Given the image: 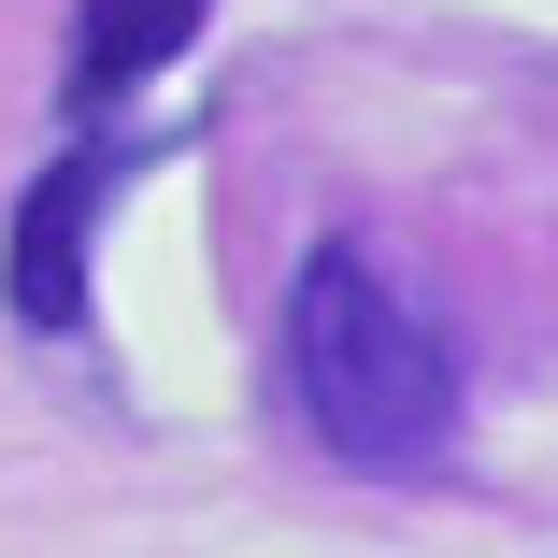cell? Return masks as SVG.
<instances>
[{
	"instance_id": "obj_2",
	"label": "cell",
	"mask_w": 558,
	"mask_h": 558,
	"mask_svg": "<svg viewBox=\"0 0 558 558\" xmlns=\"http://www.w3.org/2000/svg\"><path fill=\"white\" fill-rule=\"evenodd\" d=\"M116 186H130L116 144H72V158H44L15 186V215H0V315H15V329H44V344L86 329V258H100Z\"/></svg>"
},
{
	"instance_id": "obj_3",
	"label": "cell",
	"mask_w": 558,
	"mask_h": 558,
	"mask_svg": "<svg viewBox=\"0 0 558 558\" xmlns=\"http://www.w3.org/2000/svg\"><path fill=\"white\" fill-rule=\"evenodd\" d=\"M215 29V0H72V58H58V100L100 130L130 116L158 72H186V44Z\"/></svg>"
},
{
	"instance_id": "obj_1",
	"label": "cell",
	"mask_w": 558,
	"mask_h": 558,
	"mask_svg": "<svg viewBox=\"0 0 558 558\" xmlns=\"http://www.w3.org/2000/svg\"><path fill=\"white\" fill-rule=\"evenodd\" d=\"M287 387L344 473H429L459 444V359H444L429 301L359 244H315L287 272Z\"/></svg>"
}]
</instances>
